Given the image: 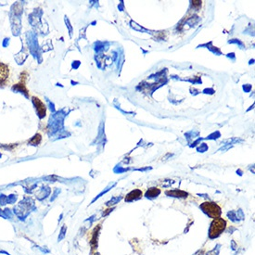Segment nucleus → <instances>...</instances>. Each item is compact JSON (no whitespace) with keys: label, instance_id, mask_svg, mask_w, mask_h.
<instances>
[{"label":"nucleus","instance_id":"5","mask_svg":"<svg viewBox=\"0 0 255 255\" xmlns=\"http://www.w3.org/2000/svg\"><path fill=\"white\" fill-rule=\"evenodd\" d=\"M142 197V192L139 189H135L133 191H131L130 193H128L125 197V201H132L135 200H137L139 198Z\"/></svg>","mask_w":255,"mask_h":255},{"label":"nucleus","instance_id":"4","mask_svg":"<svg viewBox=\"0 0 255 255\" xmlns=\"http://www.w3.org/2000/svg\"><path fill=\"white\" fill-rule=\"evenodd\" d=\"M9 76V68L7 65L0 62V85L4 84Z\"/></svg>","mask_w":255,"mask_h":255},{"label":"nucleus","instance_id":"3","mask_svg":"<svg viewBox=\"0 0 255 255\" xmlns=\"http://www.w3.org/2000/svg\"><path fill=\"white\" fill-rule=\"evenodd\" d=\"M32 102H33V104H34V106H35V109H36V110H37V112H38L39 117H40V118L45 117V113H46V109H45V104H44L38 97H32Z\"/></svg>","mask_w":255,"mask_h":255},{"label":"nucleus","instance_id":"6","mask_svg":"<svg viewBox=\"0 0 255 255\" xmlns=\"http://www.w3.org/2000/svg\"><path fill=\"white\" fill-rule=\"evenodd\" d=\"M161 194V189L158 188H150L146 192V197L148 198H156Z\"/></svg>","mask_w":255,"mask_h":255},{"label":"nucleus","instance_id":"1","mask_svg":"<svg viewBox=\"0 0 255 255\" xmlns=\"http://www.w3.org/2000/svg\"><path fill=\"white\" fill-rule=\"evenodd\" d=\"M226 227H227V222L224 219L215 218L211 224L210 232H209L210 238L211 239H215V238L219 237L225 231Z\"/></svg>","mask_w":255,"mask_h":255},{"label":"nucleus","instance_id":"9","mask_svg":"<svg viewBox=\"0 0 255 255\" xmlns=\"http://www.w3.org/2000/svg\"><path fill=\"white\" fill-rule=\"evenodd\" d=\"M192 5H194V6H201V1H192Z\"/></svg>","mask_w":255,"mask_h":255},{"label":"nucleus","instance_id":"2","mask_svg":"<svg viewBox=\"0 0 255 255\" xmlns=\"http://www.w3.org/2000/svg\"><path fill=\"white\" fill-rule=\"evenodd\" d=\"M201 208L202 209V211L208 214L210 217L212 218H219V216L221 215V208L215 203V202H203L201 205Z\"/></svg>","mask_w":255,"mask_h":255},{"label":"nucleus","instance_id":"7","mask_svg":"<svg viewBox=\"0 0 255 255\" xmlns=\"http://www.w3.org/2000/svg\"><path fill=\"white\" fill-rule=\"evenodd\" d=\"M167 195L173 196V197H187L188 193L181 191V190H173V191H167L166 192Z\"/></svg>","mask_w":255,"mask_h":255},{"label":"nucleus","instance_id":"8","mask_svg":"<svg viewBox=\"0 0 255 255\" xmlns=\"http://www.w3.org/2000/svg\"><path fill=\"white\" fill-rule=\"evenodd\" d=\"M65 229H66V227H64L62 228V230H61V236H60V237H58V241H59L60 240H62V238L64 237V234H65V233H64V232H65Z\"/></svg>","mask_w":255,"mask_h":255},{"label":"nucleus","instance_id":"10","mask_svg":"<svg viewBox=\"0 0 255 255\" xmlns=\"http://www.w3.org/2000/svg\"><path fill=\"white\" fill-rule=\"evenodd\" d=\"M0 255H9L8 253H5V252H1L0 253Z\"/></svg>","mask_w":255,"mask_h":255}]
</instances>
